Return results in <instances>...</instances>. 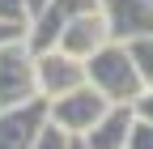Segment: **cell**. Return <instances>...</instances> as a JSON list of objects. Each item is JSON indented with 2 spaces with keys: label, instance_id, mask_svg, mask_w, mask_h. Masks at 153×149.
<instances>
[{
  "label": "cell",
  "instance_id": "6da1fadb",
  "mask_svg": "<svg viewBox=\"0 0 153 149\" xmlns=\"http://www.w3.org/2000/svg\"><path fill=\"white\" fill-rule=\"evenodd\" d=\"M85 81L98 89L106 102H123V107H136V98L145 94V81H140L136 64H132L128 43H115V39L98 55L85 60Z\"/></svg>",
  "mask_w": 153,
  "mask_h": 149
},
{
  "label": "cell",
  "instance_id": "7a4b0ae2",
  "mask_svg": "<svg viewBox=\"0 0 153 149\" xmlns=\"http://www.w3.org/2000/svg\"><path fill=\"white\" fill-rule=\"evenodd\" d=\"M38 94V51L30 39H13L0 47V111L9 107H26Z\"/></svg>",
  "mask_w": 153,
  "mask_h": 149
},
{
  "label": "cell",
  "instance_id": "3957f363",
  "mask_svg": "<svg viewBox=\"0 0 153 149\" xmlns=\"http://www.w3.org/2000/svg\"><path fill=\"white\" fill-rule=\"evenodd\" d=\"M106 111H111V102H106L98 89L85 81V85H76L72 94H64V98H55V102H51V124H55V128H64L68 136H85L89 128L106 115Z\"/></svg>",
  "mask_w": 153,
  "mask_h": 149
},
{
  "label": "cell",
  "instance_id": "277c9868",
  "mask_svg": "<svg viewBox=\"0 0 153 149\" xmlns=\"http://www.w3.org/2000/svg\"><path fill=\"white\" fill-rule=\"evenodd\" d=\"M47 124H51V102L47 98L0 111V149H34V141L43 136Z\"/></svg>",
  "mask_w": 153,
  "mask_h": 149
},
{
  "label": "cell",
  "instance_id": "5b68a950",
  "mask_svg": "<svg viewBox=\"0 0 153 149\" xmlns=\"http://www.w3.org/2000/svg\"><path fill=\"white\" fill-rule=\"evenodd\" d=\"M89 9H102V0H47V4L38 9V13H34L30 30H26L30 47H34V51H51L55 43H60L64 26L72 22V17L89 13Z\"/></svg>",
  "mask_w": 153,
  "mask_h": 149
},
{
  "label": "cell",
  "instance_id": "8992f818",
  "mask_svg": "<svg viewBox=\"0 0 153 149\" xmlns=\"http://www.w3.org/2000/svg\"><path fill=\"white\" fill-rule=\"evenodd\" d=\"M111 43V26H106V13L102 9H89V13H81V17H72V22L64 26V34H60V47L64 55H72V60H89V55H98L102 47Z\"/></svg>",
  "mask_w": 153,
  "mask_h": 149
},
{
  "label": "cell",
  "instance_id": "52a82bcc",
  "mask_svg": "<svg viewBox=\"0 0 153 149\" xmlns=\"http://www.w3.org/2000/svg\"><path fill=\"white\" fill-rule=\"evenodd\" d=\"M76 85H85V64H81V60L64 55L60 47L38 51V94H43L47 102L72 94Z\"/></svg>",
  "mask_w": 153,
  "mask_h": 149
},
{
  "label": "cell",
  "instance_id": "ba28073f",
  "mask_svg": "<svg viewBox=\"0 0 153 149\" xmlns=\"http://www.w3.org/2000/svg\"><path fill=\"white\" fill-rule=\"evenodd\" d=\"M102 13H106L115 43H132V39L153 34V0H106Z\"/></svg>",
  "mask_w": 153,
  "mask_h": 149
},
{
  "label": "cell",
  "instance_id": "9c48e42d",
  "mask_svg": "<svg viewBox=\"0 0 153 149\" xmlns=\"http://www.w3.org/2000/svg\"><path fill=\"white\" fill-rule=\"evenodd\" d=\"M132 128H136V107H123V102H111V111L81 136L85 149H128L132 141Z\"/></svg>",
  "mask_w": 153,
  "mask_h": 149
},
{
  "label": "cell",
  "instance_id": "30bf717a",
  "mask_svg": "<svg viewBox=\"0 0 153 149\" xmlns=\"http://www.w3.org/2000/svg\"><path fill=\"white\" fill-rule=\"evenodd\" d=\"M128 51H132V64H136L145 89H153V34H145V39H132Z\"/></svg>",
  "mask_w": 153,
  "mask_h": 149
},
{
  "label": "cell",
  "instance_id": "8fae6325",
  "mask_svg": "<svg viewBox=\"0 0 153 149\" xmlns=\"http://www.w3.org/2000/svg\"><path fill=\"white\" fill-rule=\"evenodd\" d=\"M30 4H26V0H0V22H4V26H26L30 30Z\"/></svg>",
  "mask_w": 153,
  "mask_h": 149
},
{
  "label": "cell",
  "instance_id": "7c38bea8",
  "mask_svg": "<svg viewBox=\"0 0 153 149\" xmlns=\"http://www.w3.org/2000/svg\"><path fill=\"white\" fill-rule=\"evenodd\" d=\"M72 141H76V136H68L64 128H55V124H47V128H43V136L34 141V149H72Z\"/></svg>",
  "mask_w": 153,
  "mask_h": 149
},
{
  "label": "cell",
  "instance_id": "4fadbf2b",
  "mask_svg": "<svg viewBox=\"0 0 153 149\" xmlns=\"http://www.w3.org/2000/svg\"><path fill=\"white\" fill-rule=\"evenodd\" d=\"M128 149H153V124H145L140 115H136V128H132V141H128Z\"/></svg>",
  "mask_w": 153,
  "mask_h": 149
},
{
  "label": "cell",
  "instance_id": "5bb4252c",
  "mask_svg": "<svg viewBox=\"0 0 153 149\" xmlns=\"http://www.w3.org/2000/svg\"><path fill=\"white\" fill-rule=\"evenodd\" d=\"M136 115H140L145 124H153V89H145V94L136 98Z\"/></svg>",
  "mask_w": 153,
  "mask_h": 149
},
{
  "label": "cell",
  "instance_id": "9a60e30c",
  "mask_svg": "<svg viewBox=\"0 0 153 149\" xmlns=\"http://www.w3.org/2000/svg\"><path fill=\"white\" fill-rule=\"evenodd\" d=\"M13 39H26V26H4V22H0V47L13 43Z\"/></svg>",
  "mask_w": 153,
  "mask_h": 149
},
{
  "label": "cell",
  "instance_id": "2e32d148",
  "mask_svg": "<svg viewBox=\"0 0 153 149\" xmlns=\"http://www.w3.org/2000/svg\"><path fill=\"white\" fill-rule=\"evenodd\" d=\"M26 4H30V13H38V9L47 4V0H26ZM30 22H34V17H30Z\"/></svg>",
  "mask_w": 153,
  "mask_h": 149
},
{
  "label": "cell",
  "instance_id": "e0dca14e",
  "mask_svg": "<svg viewBox=\"0 0 153 149\" xmlns=\"http://www.w3.org/2000/svg\"><path fill=\"white\" fill-rule=\"evenodd\" d=\"M72 149H85V141H81V136H76V141H72Z\"/></svg>",
  "mask_w": 153,
  "mask_h": 149
},
{
  "label": "cell",
  "instance_id": "ac0fdd59",
  "mask_svg": "<svg viewBox=\"0 0 153 149\" xmlns=\"http://www.w3.org/2000/svg\"><path fill=\"white\" fill-rule=\"evenodd\" d=\"M102 4H106V0H102Z\"/></svg>",
  "mask_w": 153,
  "mask_h": 149
}]
</instances>
